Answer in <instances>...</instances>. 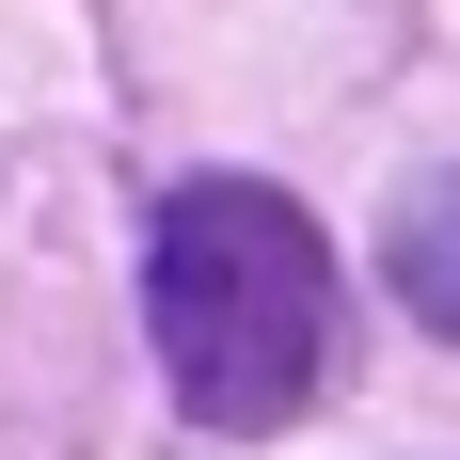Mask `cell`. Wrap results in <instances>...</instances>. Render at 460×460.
I'll list each match as a JSON object with an SVG mask.
<instances>
[{
    "instance_id": "obj_1",
    "label": "cell",
    "mask_w": 460,
    "mask_h": 460,
    "mask_svg": "<svg viewBox=\"0 0 460 460\" xmlns=\"http://www.w3.org/2000/svg\"><path fill=\"white\" fill-rule=\"evenodd\" d=\"M143 318L207 429H286L333 366V254L254 175H190L143 223Z\"/></svg>"
},
{
    "instance_id": "obj_2",
    "label": "cell",
    "mask_w": 460,
    "mask_h": 460,
    "mask_svg": "<svg viewBox=\"0 0 460 460\" xmlns=\"http://www.w3.org/2000/svg\"><path fill=\"white\" fill-rule=\"evenodd\" d=\"M381 286H397L413 333L460 349V175H413L397 207H381Z\"/></svg>"
}]
</instances>
